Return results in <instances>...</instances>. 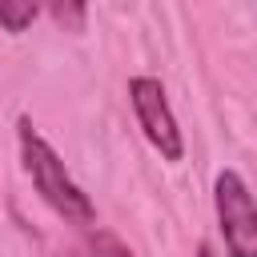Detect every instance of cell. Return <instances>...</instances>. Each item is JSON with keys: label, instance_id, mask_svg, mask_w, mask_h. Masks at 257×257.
Wrapping results in <instances>:
<instances>
[{"label": "cell", "instance_id": "1", "mask_svg": "<svg viewBox=\"0 0 257 257\" xmlns=\"http://www.w3.org/2000/svg\"><path fill=\"white\" fill-rule=\"evenodd\" d=\"M16 137H20V161H24V173H28L32 189L40 193V201H44L56 217H64L68 225H92V221H96V205H92L88 193L68 177L60 153L32 128L28 116L16 120Z\"/></svg>", "mask_w": 257, "mask_h": 257}, {"label": "cell", "instance_id": "2", "mask_svg": "<svg viewBox=\"0 0 257 257\" xmlns=\"http://www.w3.org/2000/svg\"><path fill=\"white\" fill-rule=\"evenodd\" d=\"M213 209L229 257H257V201L237 169H221L213 181Z\"/></svg>", "mask_w": 257, "mask_h": 257}, {"label": "cell", "instance_id": "3", "mask_svg": "<svg viewBox=\"0 0 257 257\" xmlns=\"http://www.w3.org/2000/svg\"><path fill=\"white\" fill-rule=\"evenodd\" d=\"M128 104H133V116H137L145 141L161 153V161H181L185 157V137H181V124L169 108L165 84L157 76H133L128 80Z\"/></svg>", "mask_w": 257, "mask_h": 257}, {"label": "cell", "instance_id": "4", "mask_svg": "<svg viewBox=\"0 0 257 257\" xmlns=\"http://www.w3.org/2000/svg\"><path fill=\"white\" fill-rule=\"evenodd\" d=\"M60 257H133V249H128L116 233L96 229V225H84V237L72 241Z\"/></svg>", "mask_w": 257, "mask_h": 257}, {"label": "cell", "instance_id": "5", "mask_svg": "<svg viewBox=\"0 0 257 257\" xmlns=\"http://www.w3.org/2000/svg\"><path fill=\"white\" fill-rule=\"evenodd\" d=\"M40 4H44V0H0V28L12 32V36H20V32L36 20Z\"/></svg>", "mask_w": 257, "mask_h": 257}, {"label": "cell", "instance_id": "6", "mask_svg": "<svg viewBox=\"0 0 257 257\" xmlns=\"http://www.w3.org/2000/svg\"><path fill=\"white\" fill-rule=\"evenodd\" d=\"M52 20L64 28V32H84V20H88V0H44Z\"/></svg>", "mask_w": 257, "mask_h": 257}, {"label": "cell", "instance_id": "7", "mask_svg": "<svg viewBox=\"0 0 257 257\" xmlns=\"http://www.w3.org/2000/svg\"><path fill=\"white\" fill-rule=\"evenodd\" d=\"M197 257H217V253H213V245H205V241H201V245H197Z\"/></svg>", "mask_w": 257, "mask_h": 257}]
</instances>
